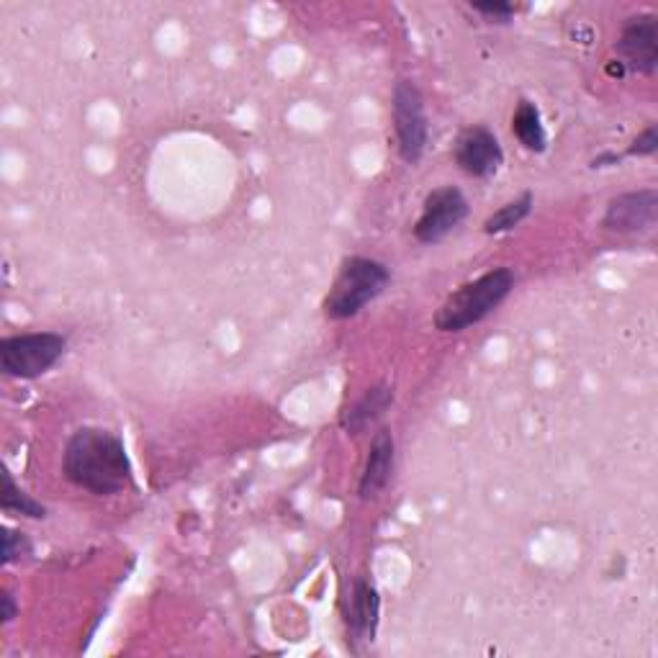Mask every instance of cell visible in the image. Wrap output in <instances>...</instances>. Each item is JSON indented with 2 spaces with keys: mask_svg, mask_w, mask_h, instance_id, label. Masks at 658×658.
Wrapping results in <instances>:
<instances>
[{
  "mask_svg": "<svg viewBox=\"0 0 658 658\" xmlns=\"http://www.w3.org/2000/svg\"><path fill=\"white\" fill-rule=\"evenodd\" d=\"M469 214V204L465 196L453 186L435 188L424 198L422 216L414 224V237L424 245H435L440 239H445L451 232L465 219Z\"/></svg>",
  "mask_w": 658,
  "mask_h": 658,
  "instance_id": "cell-6",
  "label": "cell"
},
{
  "mask_svg": "<svg viewBox=\"0 0 658 658\" xmlns=\"http://www.w3.org/2000/svg\"><path fill=\"white\" fill-rule=\"evenodd\" d=\"M514 288V273L510 268L489 271L484 276L465 283L440 306L435 316V327L440 332H461L471 324L484 320L497 310Z\"/></svg>",
  "mask_w": 658,
  "mask_h": 658,
  "instance_id": "cell-2",
  "label": "cell"
},
{
  "mask_svg": "<svg viewBox=\"0 0 658 658\" xmlns=\"http://www.w3.org/2000/svg\"><path fill=\"white\" fill-rule=\"evenodd\" d=\"M658 214V194L654 188L648 190H632L612 198L607 206V214L602 224L612 232H640L656 224Z\"/></svg>",
  "mask_w": 658,
  "mask_h": 658,
  "instance_id": "cell-9",
  "label": "cell"
},
{
  "mask_svg": "<svg viewBox=\"0 0 658 658\" xmlns=\"http://www.w3.org/2000/svg\"><path fill=\"white\" fill-rule=\"evenodd\" d=\"M455 163L473 178H489L504 163L502 145L487 127H471L455 141Z\"/></svg>",
  "mask_w": 658,
  "mask_h": 658,
  "instance_id": "cell-8",
  "label": "cell"
},
{
  "mask_svg": "<svg viewBox=\"0 0 658 658\" xmlns=\"http://www.w3.org/2000/svg\"><path fill=\"white\" fill-rule=\"evenodd\" d=\"M68 340L57 332H35V335L6 337L0 343V365L6 376L37 379L60 361Z\"/></svg>",
  "mask_w": 658,
  "mask_h": 658,
  "instance_id": "cell-4",
  "label": "cell"
},
{
  "mask_svg": "<svg viewBox=\"0 0 658 658\" xmlns=\"http://www.w3.org/2000/svg\"><path fill=\"white\" fill-rule=\"evenodd\" d=\"M512 131L514 137L520 139V145L530 153H543L548 145L543 121H540V111L536 104L530 101H520L518 111L512 116Z\"/></svg>",
  "mask_w": 658,
  "mask_h": 658,
  "instance_id": "cell-13",
  "label": "cell"
},
{
  "mask_svg": "<svg viewBox=\"0 0 658 658\" xmlns=\"http://www.w3.org/2000/svg\"><path fill=\"white\" fill-rule=\"evenodd\" d=\"M658 149V129L656 127H648L644 135H640L636 141H632V147L628 149V155L632 157H646V155H654Z\"/></svg>",
  "mask_w": 658,
  "mask_h": 658,
  "instance_id": "cell-18",
  "label": "cell"
},
{
  "mask_svg": "<svg viewBox=\"0 0 658 658\" xmlns=\"http://www.w3.org/2000/svg\"><path fill=\"white\" fill-rule=\"evenodd\" d=\"M620 65L625 70L654 75L658 68V23L656 16L640 13L625 23L618 41Z\"/></svg>",
  "mask_w": 658,
  "mask_h": 658,
  "instance_id": "cell-7",
  "label": "cell"
},
{
  "mask_svg": "<svg viewBox=\"0 0 658 658\" xmlns=\"http://www.w3.org/2000/svg\"><path fill=\"white\" fill-rule=\"evenodd\" d=\"M0 602H3V612H0V618H3V622H11L13 618H16V599H13V595H6L0 597Z\"/></svg>",
  "mask_w": 658,
  "mask_h": 658,
  "instance_id": "cell-19",
  "label": "cell"
},
{
  "mask_svg": "<svg viewBox=\"0 0 658 658\" xmlns=\"http://www.w3.org/2000/svg\"><path fill=\"white\" fill-rule=\"evenodd\" d=\"M394 127L399 139V155L406 163H420L428 147V116L414 82L402 80L394 88Z\"/></svg>",
  "mask_w": 658,
  "mask_h": 658,
  "instance_id": "cell-5",
  "label": "cell"
},
{
  "mask_svg": "<svg viewBox=\"0 0 658 658\" xmlns=\"http://www.w3.org/2000/svg\"><path fill=\"white\" fill-rule=\"evenodd\" d=\"M391 471H394V438L389 430L376 432L371 443L369 461H365V471L361 479V497L373 499L379 497L391 481Z\"/></svg>",
  "mask_w": 658,
  "mask_h": 658,
  "instance_id": "cell-10",
  "label": "cell"
},
{
  "mask_svg": "<svg viewBox=\"0 0 658 658\" xmlns=\"http://www.w3.org/2000/svg\"><path fill=\"white\" fill-rule=\"evenodd\" d=\"M622 160L620 155H612V153H607V155H599L595 163H591V168H607V165H618Z\"/></svg>",
  "mask_w": 658,
  "mask_h": 658,
  "instance_id": "cell-20",
  "label": "cell"
},
{
  "mask_svg": "<svg viewBox=\"0 0 658 658\" xmlns=\"http://www.w3.org/2000/svg\"><path fill=\"white\" fill-rule=\"evenodd\" d=\"M530 212H532V194H522L520 198H514V202L499 208L497 214H491L484 222V232L487 235H502V232H510L518 227Z\"/></svg>",
  "mask_w": 658,
  "mask_h": 658,
  "instance_id": "cell-14",
  "label": "cell"
},
{
  "mask_svg": "<svg viewBox=\"0 0 658 658\" xmlns=\"http://www.w3.org/2000/svg\"><path fill=\"white\" fill-rule=\"evenodd\" d=\"M3 512L6 514H23V518L41 520L47 518V510L39 502H35L27 491H21L13 484L11 473H3Z\"/></svg>",
  "mask_w": 658,
  "mask_h": 658,
  "instance_id": "cell-15",
  "label": "cell"
},
{
  "mask_svg": "<svg viewBox=\"0 0 658 658\" xmlns=\"http://www.w3.org/2000/svg\"><path fill=\"white\" fill-rule=\"evenodd\" d=\"M62 465L75 487L98 497L119 494L131 481V463L124 443L111 432L98 428L75 432L65 448Z\"/></svg>",
  "mask_w": 658,
  "mask_h": 658,
  "instance_id": "cell-1",
  "label": "cell"
},
{
  "mask_svg": "<svg viewBox=\"0 0 658 658\" xmlns=\"http://www.w3.org/2000/svg\"><path fill=\"white\" fill-rule=\"evenodd\" d=\"M31 553V546L27 543V538L19 536V532L13 530H3V563H13L19 561L21 556H29Z\"/></svg>",
  "mask_w": 658,
  "mask_h": 658,
  "instance_id": "cell-16",
  "label": "cell"
},
{
  "mask_svg": "<svg viewBox=\"0 0 658 658\" xmlns=\"http://www.w3.org/2000/svg\"><path fill=\"white\" fill-rule=\"evenodd\" d=\"M379 622V591L369 581H357L353 591V602L347 612V628L355 640L373 636Z\"/></svg>",
  "mask_w": 658,
  "mask_h": 658,
  "instance_id": "cell-12",
  "label": "cell"
},
{
  "mask_svg": "<svg viewBox=\"0 0 658 658\" xmlns=\"http://www.w3.org/2000/svg\"><path fill=\"white\" fill-rule=\"evenodd\" d=\"M389 281L391 273L383 263L371 257H347L324 298V314L327 320H350L381 296Z\"/></svg>",
  "mask_w": 658,
  "mask_h": 658,
  "instance_id": "cell-3",
  "label": "cell"
},
{
  "mask_svg": "<svg viewBox=\"0 0 658 658\" xmlns=\"http://www.w3.org/2000/svg\"><path fill=\"white\" fill-rule=\"evenodd\" d=\"M391 402H394V391H391L386 383H381V386H373L365 391L363 399H357V402L350 406V410L343 414V430L350 432V435H357V432L369 430L373 422L383 416V412L389 410Z\"/></svg>",
  "mask_w": 658,
  "mask_h": 658,
  "instance_id": "cell-11",
  "label": "cell"
},
{
  "mask_svg": "<svg viewBox=\"0 0 658 658\" xmlns=\"http://www.w3.org/2000/svg\"><path fill=\"white\" fill-rule=\"evenodd\" d=\"M473 11L487 16V19H497V21H507L512 19V13L518 11L512 3H502V0H497V3H473Z\"/></svg>",
  "mask_w": 658,
  "mask_h": 658,
  "instance_id": "cell-17",
  "label": "cell"
}]
</instances>
